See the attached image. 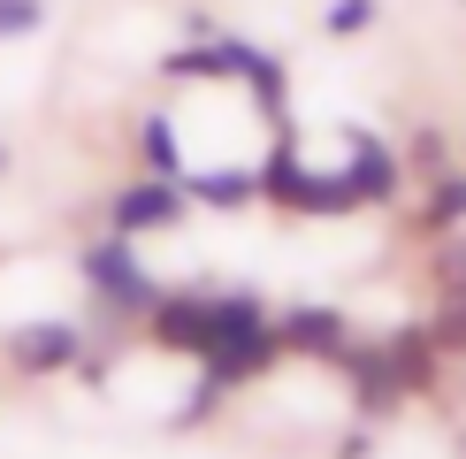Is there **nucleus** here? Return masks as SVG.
Returning a JSON list of instances; mask_svg holds the SVG:
<instances>
[{"label":"nucleus","instance_id":"f257e3e1","mask_svg":"<svg viewBox=\"0 0 466 459\" xmlns=\"http://www.w3.org/2000/svg\"><path fill=\"white\" fill-rule=\"evenodd\" d=\"M260 199L283 207V215H344V207H360L337 168H306L299 161V138H290V130H276V146L260 153Z\"/></svg>","mask_w":466,"mask_h":459},{"label":"nucleus","instance_id":"f03ea898","mask_svg":"<svg viewBox=\"0 0 466 459\" xmlns=\"http://www.w3.org/2000/svg\"><path fill=\"white\" fill-rule=\"evenodd\" d=\"M76 268H85L92 299L115 306V314H153V299H161V276L138 260V238H123V230L92 238L85 253H76Z\"/></svg>","mask_w":466,"mask_h":459},{"label":"nucleus","instance_id":"7ed1b4c3","mask_svg":"<svg viewBox=\"0 0 466 459\" xmlns=\"http://www.w3.org/2000/svg\"><path fill=\"white\" fill-rule=\"evenodd\" d=\"M184 207H191V191L177 177H138V184H123L107 199V230H123V238H153V230H177Z\"/></svg>","mask_w":466,"mask_h":459},{"label":"nucleus","instance_id":"20e7f679","mask_svg":"<svg viewBox=\"0 0 466 459\" xmlns=\"http://www.w3.org/2000/svg\"><path fill=\"white\" fill-rule=\"evenodd\" d=\"M0 352H8L15 375H62V368L85 360V330L76 321H24V330H8Z\"/></svg>","mask_w":466,"mask_h":459},{"label":"nucleus","instance_id":"39448f33","mask_svg":"<svg viewBox=\"0 0 466 459\" xmlns=\"http://www.w3.org/2000/svg\"><path fill=\"white\" fill-rule=\"evenodd\" d=\"M337 177L352 184V199H360V207H390L398 191H405V153H398V146H382V138H367V130H352V153H344Z\"/></svg>","mask_w":466,"mask_h":459},{"label":"nucleus","instance_id":"423d86ee","mask_svg":"<svg viewBox=\"0 0 466 459\" xmlns=\"http://www.w3.org/2000/svg\"><path fill=\"white\" fill-rule=\"evenodd\" d=\"M276 337H283V352H306V360H337L344 344H352L337 306H290V314L276 321Z\"/></svg>","mask_w":466,"mask_h":459},{"label":"nucleus","instance_id":"0eeeda50","mask_svg":"<svg viewBox=\"0 0 466 459\" xmlns=\"http://www.w3.org/2000/svg\"><path fill=\"white\" fill-rule=\"evenodd\" d=\"M184 191L199 207H252L260 199V161L252 168H184Z\"/></svg>","mask_w":466,"mask_h":459},{"label":"nucleus","instance_id":"6e6552de","mask_svg":"<svg viewBox=\"0 0 466 459\" xmlns=\"http://www.w3.org/2000/svg\"><path fill=\"white\" fill-rule=\"evenodd\" d=\"M466 222V168H443V177L429 184V207H420V238H443V230Z\"/></svg>","mask_w":466,"mask_h":459},{"label":"nucleus","instance_id":"1a4fd4ad","mask_svg":"<svg viewBox=\"0 0 466 459\" xmlns=\"http://www.w3.org/2000/svg\"><path fill=\"white\" fill-rule=\"evenodd\" d=\"M138 153H146V177H177V184H184V168H191V161H184V146H177V123H168L161 107H153L146 123H138Z\"/></svg>","mask_w":466,"mask_h":459},{"label":"nucleus","instance_id":"9d476101","mask_svg":"<svg viewBox=\"0 0 466 459\" xmlns=\"http://www.w3.org/2000/svg\"><path fill=\"white\" fill-rule=\"evenodd\" d=\"M443 168H459V161H451V146H443L436 130H420V138L405 146V177H429V184H436Z\"/></svg>","mask_w":466,"mask_h":459},{"label":"nucleus","instance_id":"9b49d317","mask_svg":"<svg viewBox=\"0 0 466 459\" xmlns=\"http://www.w3.org/2000/svg\"><path fill=\"white\" fill-rule=\"evenodd\" d=\"M436 283H443V299H466V230H443V253H436Z\"/></svg>","mask_w":466,"mask_h":459},{"label":"nucleus","instance_id":"f8f14e48","mask_svg":"<svg viewBox=\"0 0 466 459\" xmlns=\"http://www.w3.org/2000/svg\"><path fill=\"white\" fill-rule=\"evenodd\" d=\"M46 24V0H0V38H31Z\"/></svg>","mask_w":466,"mask_h":459},{"label":"nucleus","instance_id":"ddd939ff","mask_svg":"<svg viewBox=\"0 0 466 459\" xmlns=\"http://www.w3.org/2000/svg\"><path fill=\"white\" fill-rule=\"evenodd\" d=\"M367 24H375V0H337V8H329V31H337V38H352Z\"/></svg>","mask_w":466,"mask_h":459},{"label":"nucleus","instance_id":"4468645a","mask_svg":"<svg viewBox=\"0 0 466 459\" xmlns=\"http://www.w3.org/2000/svg\"><path fill=\"white\" fill-rule=\"evenodd\" d=\"M0 177H8V146H0Z\"/></svg>","mask_w":466,"mask_h":459}]
</instances>
